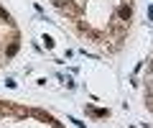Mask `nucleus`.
<instances>
[{
  "label": "nucleus",
  "mask_w": 153,
  "mask_h": 128,
  "mask_svg": "<svg viewBox=\"0 0 153 128\" xmlns=\"http://www.w3.org/2000/svg\"><path fill=\"white\" fill-rule=\"evenodd\" d=\"M18 44H21V34H18L10 13L0 5V67H5L8 61L16 56Z\"/></svg>",
  "instance_id": "f257e3e1"
}]
</instances>
